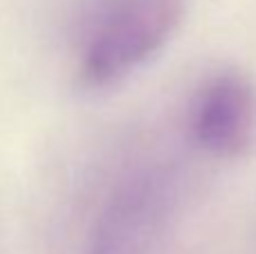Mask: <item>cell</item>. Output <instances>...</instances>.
I'll list each match as a JSON object with an SVG mask.
<instances>
[{
	"label": "cell",
	"mask_w": 256,
	"mask_h": 254,
	"mask_svg": "<svg viewBox=\"0 0 256 254\" xmlns=\"http://www.w3.org/2000/svg\"><path fill=\"white\" fill-rule=\"evenodd\" d=\"M191 133L216 158H243L256 144V86L245 72L225 70L209 79L191 110Z\"/></svg>",
	"instance_id": "cell-2"
},
{
	"label": "cell",
	"mask_w": 256,
	"mask_h": 254,
	"mask_svg": "<svg viewBox=\"0 0 256 254\" xmlns=\"http://www.w3.org/2000/svg\"><path fill=\"white\" fill-rule=\"evenodd\" d=\"M189 0H99L79 52L84 88H110L153 61L173 40Z\"/></svg>",
	"instance_id": "cell-1"
}]
</instances>
